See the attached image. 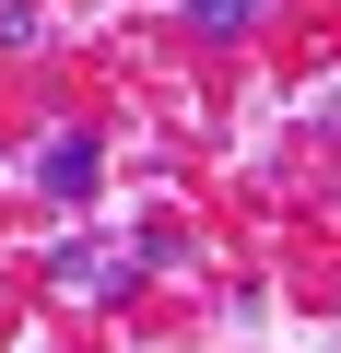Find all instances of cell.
<instances>
[{
	"mask_svg": "<svg viewBox=\"0 0 341 353\" xmlns=\"http://www.w3.org/2000/svg\"><path fill=\"white\" fill-rule=\"evenodd\" d=\"M189 24H200V36H247V24H259V0H189Z\"/></svg>",
	"mask_w": 341,
	"mask_h": 353,
	"instance_id": "7a4b0ae2",
	"label": "cell"
},
{
	"mask_svg": "<svg viewBox=\"0 0 341 353\" xmlns=\"http://www.w3.org/2000/svg\"><path fill=\"white\" fill-rule=\"evenodd\" d=\"M36 189H48V201H71V212L94 201V130H71V141H48V153H36Z\"/></svg>",
	"mask_w": 341,
	"mask_h": 353,
	"instance_id": "6da1fadb",
	"label": "cell"
}]
</instances>
